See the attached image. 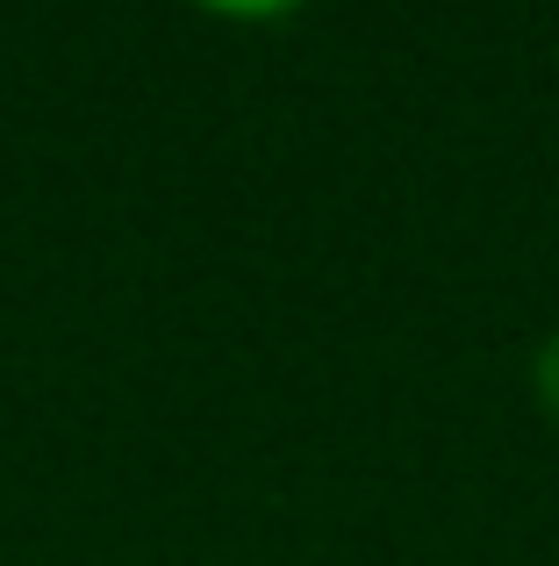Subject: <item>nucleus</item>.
Wrapping results in <instances>:
<instances>
[{"mask_svg": "<svg viewBox=\"0 0 559 566\" xmlns=\"http://www.w3.org/2000/svg\"><path fill=\"white\" fill-rule=\"evenodd\" d=\"M194 14H209V22H238V29H273L287 22V14H302L308 0H187Z\"/></svg>", "mask_w": 559, "mask_h": 566, "instance_id": "nucleus-1", "label": "nucleus"}, {"mask_svg": "<svg viewBox=\"0 0 559 566\" xmlns=\"http://www.w3.org/2000/svg\"><path fill=\"white\" fill-rule=\"evenodd\" d=\"M531 387H538V409L559 423V331L538 345V359H531Z\"/></svg>", "mask_w": 559, "mask_h": 566, "instance_id": "nucleus-2", "label": "nucleus"}]
</instances>
